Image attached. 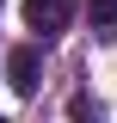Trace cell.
Returning <instances> with one entry per match:
<instances>
[{"instance_id": "2", "label": "cell", "mask_w": 117, "mask_h": 123, "mask_svg": "<svg viewBox=\"0 0 117 123\" xmlns=\"http://www.w3.org/2000/svg\"><path fill=\"white\" fill-rule=\"evenodd\" d=\"M68 18H74V0H25V25L43 31V37H49V31H62Z\"/></svg>"}, {"instance_id": "5", "label": "cell", "mask_w": 117, "mask_h": 123, "mask_svg": "<svg viewBox=\"0 0 117 123\" xmlns=\"http://www.w3.org/2000/svg\"><path fill=\"white\" fill-rule=\"evenodd\" d=\"M0 123H6V117H0Z\"/></svg>"}, {"instance_id": "4", "label": "cell", "mask_w": 117, "mask_h": 123, "mask_svg": "<svg viewBox=\"0 0 117 123\" xmlns=\"http://www.w3.org/2000/svg\"><path fill=\"white\" fill-rule=\"evenodd\" d=\"M86 12L99 18V25H117V0H86Z\"/></svg>"}, {"instance_id": "1", "label": "cell", "mask_w": 117, "mask_h": 123, "mask_svg": "<svg viewBox=\"0 0 117 123\" xmlns=\"http://www.w3.org/2000/svg\"><path fill=\"white\" fill-rule=\"evenodd\" d=\"M37 80H43V49H37V43L6 49V86H13L19 98H31V92H37Z\"/></svg>"}, {"instance_id": "3", "label": "cell", "mask_w": 117, "mask_h": 123, "mask_svg": "<svg viewBox=\"0 0 117 123\" xmlns=\"http://www.w3.org/2000/svg\"><path fill=\"white\" fill-rule=\"evenodd\" d=\"M68 117H74V123H99L105 111H99V98H92V92H74V98H68Z\"/></svg>"}]
</instances>
